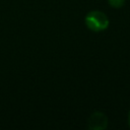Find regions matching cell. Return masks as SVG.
<instances>
[{
    "label": "cell",
    "instance_id": "cell-4",
    "mask_svg": "<svg viewBox=\"0 0 130 130\" xmlns=\"http://www.w3.org/2000/svg\"><path fill=\"white\" fill-rule=\"evenodd\" d=\"M129 124H130V112H129Z\"/></svg>",
    "mask_w": 130,
    "mask_h": 130
},
{
    "label": "cell",
    "instance_id": "cell-1",
    "mask_svg": "<svg viewBox=\"0 0 130 130\" xmlns=\"http://www.w3.org/2000/svg\"><path fill=\"white\" fill-rule=\"evenodd\" d=\"M85 24L93 31H101L109 26V18L104 12L93 10L86 14Z\"/></svg>",
    "mask_w": 130,
    "mask_h": 130
},
{
    "label": "cell",
    "instance_id": "cell-2",
    "mask_svg": "<svg viewBox=\"0 0 130 130\" xmlns=\"http://www.w3.org/2000/svg\"><path fill=\"white\" fill-rule=\"evenodd\" d=\"M90 130H104L108 126V117L102 112L92 113L87 121Z\"/></svg>",
    "mask_w": 130,
    "mask_h": 130
},
{
    "label": "cell",
    "instance_id": "cell-3",
    "mask_svg": "<svg viewBox=\"0 0 130 130\" xmlns=\"http://www.w3.org/2000/svg\"><path fill=\"white\" fill-rule=\"evenodd\" d=\"M109 4L114 8H120L125 4L126 0H108Z\"/></svg>",
    "mask_w": 130,
    "mask_h": 130
}]
</instances>
